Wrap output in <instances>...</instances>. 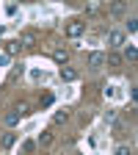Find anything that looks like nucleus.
I'll return each instance as SVG.
<instances>
[{
    "label": "nucleus",
    "mask_w": 138,
    "mask_h": 155,
    "mask_svg": "<svg viewBox=\"0 0 138 155\" xmlns=\"http://www.w3.org/2000/svg\"><path fill=\"white\" fill-rule=\"evenodd\" d=\"M116 155H135V152H133L127 144H119V147H116Z\"/></svg>",
    "instance_id": "15"
},
{
    "label": "nucleus",
    "mask_w": 138,
    "mask_h": 155,
    "mask_svg": "<svg viewBox=\"0 0 138 155\" xmlns=\"http://www.w3.org/2000/svg\"><path fill=\"white\" fill-rule=\"evenodd\" d=\"M6 125H8V127H17V125H19V114H17V111H8V114H6Z\"/></svg>",
    "instance_id": "8"
},
{
    "label": "nucleus",
    "mask_w": 138,
    "mask_h": 155,
    "mask_svg": "<svg viewBox=\"0 0 138 155\" xmlns=\"http://www.w3.org/2000/svg\"><path fill=\"white\" fill-rule=\"evenodd\" d=\"M108 42H111V47H122L124 45V33L122 31H111L108 33Z\"/></svg>",
    "instance_id": "3"
},
{
    "label": "nucleus",
    "mask_w": 138,
    "mask_h": 155,
    "mask_svg": "<svg viewBox=\"0 0 138 155\" xmlns=\"http://www.w3.org/2000/svg\"><path fill=\"white\" fill-rule=\"evenodd\" d=\"M102 64H105V53H91L88 55V67L91 69H100Z\"/></svg>",
    "instance_id": "4"
},
{
    "label": "nucleus",
    "mask_w": 138,
    "mask_h": 155,
    "mask_svg": "<svg viewBox=\"0 0 138 155\" xmlns=\"http://www.w3.org/2000/svg\"><path fill=\"white\" fill-rule=\"evenodd\" d=\"M22 152H25V155H33V152H36V141H25V144H22Z\"/></svg>",
    "instance_id": "14"
},
{
    "label": "nucleus",
    "mask_w": 138,
    "mask_h": 155,
    "mask_svg": "<svg viewBox=\"0 0 138 155\" xmlns=\"http://www.w3.org/2000/svg\"><path fill=\"white\" fill-rule=\"evenodd\" d=\"M14 111H17V114H19V116H22V114H28V103H19V105H17V108H14Z\"/></svg>",
    "instance_id": "17"
},
{
    "label": "nucleus",
    "mask_w": 138,
    "mask_h": 155,
    "mask_svg": "<svg viewBox=\"0 0 138 155\" xmlns=\"http://www.w3.org/2000/svg\"><path fill=\"white\" fill-rule=\"evenodd\" d=\"M39 144H42V147L53 144V133H50V130H42V133H39Z\"/></svg>",
    "instance_id": "9"
},
{
    "label": "nucleus",
    "mask_w": 138,
    "mask_h": 155,
    "mask_svg": "<svg viewBox=\"0 0 138 155\" xmlns=\"http://www.w3.org/2000/svg\"><path fill=\"white\" fill-rule=\"evenodd\" d=\"M17 42L22 45V47H33V45L39 42V33H36V31H22V36H19Z\"/></svg>",
    "instance_id": "1"
},
{
    "label": "nucleus",
    "mask_w": 138,
    "mask_h": 155,
    "mask_svg": "<svg viewBox=\"0 0 138 155\" xmlns=\"http://www.w3.org/2000/svg\"><path fill=\"white\" fill-rule=\"evenodd\" d=\"M66 58H69V53H66L64 47H55V50H53V61H55V64L66 67Z\"/></svg>",
    "instance_id": "5"
},
{
    "label": "nucleus",
    "mask_w": 138,
    "mask_h": 155,
    "mask_svg": "<svg viewBox=\"0 0 138 155\" xmlns=\"http://www.w3.org/2000/svg\"><path fill=\"white\" fill-rule=\"evenodd\" d=\"M122 61H124V58H122L119 53H105V64H111V67H122Z\"/></svg>",
    "instance_id": "7"
},
{
    "label": "nucleus",
    "mask_w": 138,
    "mask_h": 155,
    "mask_svg": "<svg viewBox=\"0 0 138 155\" xmlns=\"http://www.w3.org/2000/svg\"><path fill=\"white\" fill-rule=\"evenodd\" d=\"M135 55H138L135 45H124V58H130V61H135Z\"/></svg>",
    "instance_id": "11"
},
{
    "label": "nucleus",
    "mask_w": 138,
    "mask_h": 155,
    "mask_svg": "<svg viewBox=\"0 0 138 155\" xmlns=\"http://www.w3.org/2000/svg\"><path fill=\"white\" fill-rule=\"evenodd\" d=\"M8 61H11V58H8L6 53H0V67H8Z\"/></svg>",
    "instance_id": "20"
},
{
    "label": "nucleus",
    "mask_w": 138,
    "mask_h": 155,
    "mask_svg": "<svg viewBox=\"0 0 138 155\" xmlns=\"http://www.w3.org/2000/svg\"><path fill=\"white\" fill-rule=\"evenodd\" d=\"M66 119H69V114H66V111H55V116H53V122H55V125H61V122H66Z\"/></svg>",
    "instance_id": "12"
},
{
    "label": "nucleus",
    "mask_w": 138,
    "mask_h": 155,
    "mask_svg": "<svg viewBox=\"0 0 138 155\" xmlns=\"http://www.w3.org/2000/svg\"><path fill=\"white\" fill-rule=\"evenodd\" d=\"M19 53V42H6V55L11 58V55H17Z\"/></svg>",
    "instance_id": "10"
},
{
    "label": "nucleus",
    "mask_w": 138,
    "mask_h": 155,
    "mask_svg": "<svg viewBox=\"0 0 138 155\" xmlns=\"http://www.w3.org/2000/svg\"><path fill=\"white\" fill-rule=\"evenodd\" d=\"M53 100H55V97H53V94H44V100H42V105L47 108V105H53Z\"/></svg>",
    "instance_id": "19"
},
{
    "label": "nucleus",
    "mask_w": 138,
    "mask_h": 155,
    "mask_svg": "<svg viewBox=\"0 0 138 155\" xmlns=\"http://www.w3.org/2000/svg\"><path fill=\"white\" fill-rule=\"evenodd\" d=\"M105 122H111V125H116V111H108V114H105Z\"/></svg>",
    "instance_id": "18"
},
{
    "label": "nucleus",
    "mask_w": 138,
    "mask_h": 155,
    "mask_svg": "<svg viewBox=\"0 0 138 155\" xmlns=\"http://www.w3.org/2000/svg\"><path fill=\"white\" fill-rule=\"evenodd\" d=\"M83 31H86V22H80V19H72L66 25V36H80Z\"/></svg>",
    "instance_id": "2"
},
{
    "label": "nucleus",
    "mask_w": 138,
    "mask_h": 155,
    "mask_svg": "<svg viewBox=\"0 0 138 155\" xmlns=\"http://www.w3.org/2000/svg\"><path fill=\"white\" fill-rule=\"evenodd\" d=\"M61 81H77V69L75 67H61Z\"/></svg>",
    "instance_id": "6"
},
{
    "label": "nucleus",
    "mask_w": 138,
    "mask_h": 155,
    "mask_svg": "<svg viewBox=\"0 0 138 155\" xmlns=\"http://www.w3.org/2000/svg\"><path fill=\"white\" fill-rule=\"evenodd\" d=\"M14 141H17V136H14V133H6V136H3V150H8Z\"/></svg>",
    "instance_id": "13"
},
{
    "label": "nucleus",
    "mask_w": 138,
    "mask_h": 155,
    "mask_svg": "<svg viewBox=\"0 0 138 155\" xmlns=\"http://www.w3.org/2000/svg\"><path fill=\"white\" fill-rule=\"evenodd\" d=\"M135 28H138V19H135V17H130V19H127V31H130V33H135Z\"/></svg>",
    "instance_id": "16"
}]
</instances>
